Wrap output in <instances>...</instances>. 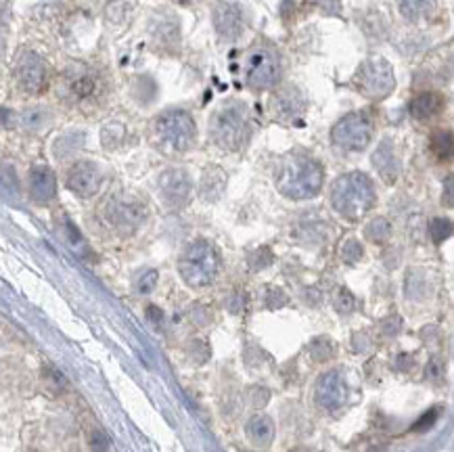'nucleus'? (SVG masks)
Masks as SVG:
<instances>
[{
  "mask_svg": "<svg viewBox=\"0 0 454 452\" xmlns=\"http://www.w3.org/2000/svg\"><path fill=\"white\" fill-rule=\"evenodd\" d=\"M89 444H91L92 452H107L109 451V438L101 431V429H94L89 438Z\"/></svg>",
  "mask_w": 454,
  "mask_h": 452,
  "instance_id": "obj_31",
  "label": "nucleus"
},
{
  "mask_svg": "<svg viewBox=\"0 0 454 452\" xmlns=\"http://www.w3.org/2000/svg\"><path fill=\"white\" fill-rule=\"evenodd\" d=\"M247 438L251 440V444L264 448L273 442L274 438V423L271 421V417L266 414H254L249 421H247Z\"/></svg>",
  "mask_w": 454,
  "mask_h": 452,
  "instance_id": "obj_20",
  "label": "nucleus"
},
{
  "mask_svg": "<svg viewBox=\"0 0 454 452\" xmlns=\"http://www.w3.org/2000/svg\"><path fill=\"white\" fill-rule=\"evenodd\" d=\"M245 304H247V295H245L243 291H237V293L230 298L228 308H230V312H232V315H241V312L245 310Z\"/></svg>",
  "mask_w": 454,
  "mask_h": 452,
  "instance_id": "obj_32",
  "label": "nucleus"
},
{
  "mask_svg": "<svg viewBox=\"0 0 454 452\" xmlns=\"http://www.w3.org/2000/svg\"><path fill=\"white\" fill-rule=\"evenodd\" d=\"M317 405L324 410H337L348 400V381L341 371H329L320 375L317 383Z\"/></svg>",
  "mask_w": 454,
  "mask_h": 452,
  "instance_id": "obj_11",
  "label": "nucleus"
},
{
  "mask_svg": "<svg viewBox=\"0 0 454 452\" xmlns=\"http://www.w3.org/2000/svg\"><path fill=\"white\" fill-rule=\"evenodd\" d=\"M214 26L225 40H237L245 30V13L234 2H220L214 11Z\"/></svg>",
  "mask_w": 454,
  "mask_h": 452,
  "instance_id": "obj_15",
  "label": "nucleus"
},
{
  "mask_svg": "<svg viewBox=\"0 0 454 452\" xmlns=\"http://www.w3.org/2000/svg\"><path fill=\"white\" fill-rule=\"evenodd\" d=\"M431 151L440 159H448L453 153V135L450 132H436L431 136Z\"/></svg>",
  "mask_w": 454,
  "mask_h": 452,
  "instance_id": "obj_25",
  "label": "nucleus"
},
{
  "mask_svg": "<svg viewBox=\"0 0 454 452\" xmlns=\"http://www.w3.org/2000/svg\"><path fill=\"white\" fill-rule=\"evenodd\" d=\"M356 89L370 101H383L396 89V74L390 61L375 57L366 59L356 72Z\"/></svg>",
  "mask_w": 454,
  "mask_h": 452,
  "instance_id": "obj_7",
  "label": "nucleus"
},
{
  "mask_svg": "<svg viewBox=\"0 0 454 452\" xmlns=\"http://www.w3.org/2000/svg\"><path fill=\"white\" fill-rule=\"evenodd\" d=\"M57 193V181H55V174L45 168V166H38L30 172V195L32 199L46 203L55 197Z\"/></svg>",
  "mask_w": 454,
  "mask_h": 452,
  "instance_id": "obj_18",
  "label": "nucleus"
},
{
  "mask_svg": "<svg viewBox=\"0 0 454 452\" xmlns=\"http://www.w3.org/2000/svg\"><path fill=\"white\" fill-rule=\"evenodd\" d=\"M444 201H446L448 208H453V176L446 179V199Z\"/></svg>",
  "mask_w": 454,
  "mask_h": 452,
  "instance_id": "obj_37",
  "label": "nucleus"
},
{
  "mask_svg": "<svg viewBox=\"0 0 454 452\" xmlns=\"http://www.w3.org/2000/svg\"><path fill=\"white\" fill-rule=\"evenodd\" d=\"M324 182V170L314 157L304 153H289L285 155L276 170L274 184L280 195L287 199H312L317 197Z\"/></svg>",
  "mask_w": 454,
  "mask_h": 452,
  "instance_id": "obj_1",
  "label": "nucleus"
},
{
  "mask_svg": "<svg viewBox=\"0 0 454 452\" xmlns=\"http://www.w3.org/2000/svg\"><path fill=\"white\" fill-rule=\"evenodd\" d=\"M442 371H444V364L433 358V361L429 362V366H427V377H429V379H440V377H442Z\"/></svg>",
  "mask_w": 454,
  "mask_h": 452,
  "instance_id": "obj_35",
  "label": "nucleus"
},
{
  "mask_svg": "<svg viewBox=\"0 0 454 452\" xmlns=\"http://www.w3.org/2000/svg\"><path fill=\"white\" fill-rule=\"evenodd\" d=\"M15 80L19 89L30 94H38L46 86V65L42 57L28 50L19 57L15 67Z\"/></svg>",
  "mask_w": 454,
  "mask_h": 452,
  "instance_id": "obj_12",
  "label": "nucleus"
},
{
  "mask_svg": "<svg viewBox=\"0 0 454 452\" xmlns=\"http://www.w3.org/2000/svg\"><path fill=\"white\" fill-rule=\"evenodd\" d=\"M402 15L410 21H419L429 17L436 11V0H402L400 2Z\"/></svg>",
  "mask_w": 454,
  "mask_h": 452,
  "instance_id": "obj_22",
  "label": "nucleus"
},
{
  "mask_svg": "<svg viewBox=\"0 0 454 452\" xmlns=\"http://www.w3.org/2000/svg\"><path fill=\"white\" fill-rule=\"evenodd\" d=\"M157 278H159L157 271L142 272V276L137 281L138 293H151L155 289V285H157Z\"/></svg>",
  "mask_w": 454,
  "mask_h": 452,
  "instance_id": "obj_30",
  "label": "nucleus"
},
{
  "mask_svg": "<svg viewBox=\"0 0 454 452\" xmlns=\"http://www.w3.org/2000/svg\"><path fill=\"white\" fill-rule=\"evenodd\" d=\"M444 107V98L438 92H423L410 101L409 111L414 120H429L438 115Z\"/></svg>",
  "mask_w": 454,
  "mask_h": 452,
  "instance_id": "obj_19",
  "label": "nucleus"
},
{
  "mask_svg": "<svg viewBox=\"0 0 454 452\" xmlns=\"http://www.w3.org/2000/svg\"><path fill=\"white\" fill-rule=\"evenodd\" d=\"M249 394H251V405H254V407H264V405H266V400L271 398L268 390L258 388V385H254Z\"/></svg>",
  "mask_w": 454,
  "mask_h": 452,
  "instance_id": "obj_33",
  "label": "nucleus"
},
{
  "mask_svg": "<svg viewBox=\"0 0 454 452\" xmlns=\"http://www.w3.org/2000/svg\"><path fill=\"white\" fill-rule=\"evenodd\" d=\"M225 186H227L225 172L220 168L212 166V168H208L203 172V179H201V197L205 201H216L225 193Z\"/></svg>",
  "mask_w": 454,
  "mask_h": 452,
  "instance_id": "obj_21",
  "label": "nucleus"
},
{
  "mask_svg": "<svg viewBox=\"0 0 454 452\" xmlns=\"http://www.w3.org/2000/svg\"><path fill=\"white\" fill-rule=\"evenodd\" d=\"M373 132H375L373 118L366 111H354L335 124L331 138L337 147L346 151H363L373 140Z\"/></svg>",
  "mask_w": 454,
  "mask_h": 452,
  "instance_id": "obj_8",
  "label": "nucleus"
},
{
  "mask_svg": "<svg viewBox=\"0 0 454 452\" xmlns=\"http://www.w3.org/2000/svg\"><path fill=\"white\" fill-rule=\"evenodd\" d=\"M333 306L339 315H350L356 308V298L352 295V291L341 287V289H337V293L333 298Z\"/></svg>",
  "mask_w": 454,
  "mask_h": 452,
  "instance_id": "obj_27",
  "label": "nucleus"
},
{
  "mask_svg": "<svg viewBox=\"0 0 454 452\" xmlns=\"http://www.w3.org/2000/svg\"><path fill=\"white\" fill-rule=\"evenodd\" d=\"M363 245H361V241H356V239H348L344 245H341V260L346 262V264H350V266H354L356 262H361L363 260Z\"/></svg>",
  "mask_w": 454,
  "mask_h": 452,
  "instance_id": "obj_26",
  "label": "nucleus"
},
{
  "mask_svg": "<svg viewBox=\"0 0 454 452\" xmlns=\"http://www.w3.org/2000/svg\"><path fill=\"white\" fill-rule=\"evenodd\" d=\"M144 208L135 201V199H126V197H118V199H111L107 203V210H105V218L107 222L113 226L118 232L122 235H130L135 232L138 226L142 225L144 220Z\"/></svg>",
  "mask_w": 454,
  "mask_h": 452,
  "instance_id": "obj_10",
  "label": "nucleus"
},
{
  "mask_svg": "<svg viewBox=\"0 0 454 452\" xmlns=\"http://www.w3.org/2000/svg\"><path fill=\"white\" fill-rule=\"evenodd\" d=\"M436 417H438V410H429L427 414H423L421 419H419V423L412 427V429H425V427H431L433 425V421H436Z\"/></svg>",
  "mask_w": 454,
  "mask_h": 452,
  "instance_id": "obj_34",
  "label": "nucleus"
},
{
  "mask_svg": "<svg viewBox=\"0 0 454 452\" xmlns=\"http://www.w3.org/2000/svg\"><path fill=\"white\" fill-rule=\"evenodd\" d=\"M271 111H273L274 120H278L283 124H295L297 120L304 118L306 101L293 86H285L274 92V96L271 98Z\"/></svg>",
  "mask_w": 454,
  "mask_h": 452,
  "instance_id": "obj_14",
  "label": "nucleus"
},
{
  "mask_svg": "<svg viewBox=\"0 0 454 452\" xmlns=\"http://www.w3.org/2000/svg\"><path fill=\"white\" fill-rule=\"evenodd\" d=\"M147 318H149L153 324H157V327H159V324L164 322V312H161L157 306H149V308H147Z\"/></svg>",
  "mask_w": 454,
  "mask_h": 452,
  "instance_id": "obj_36",
  "label": "nucleus"
},
{
  "mask_svg": "<svg viewBox=\"0 0 454 452\" xmlns=\"http://www.w3.org/2000/svg\"><path fill=\"white\" fill-rule=\"evenodd\" d=\"M273 260H274L273 252H271L268 247H260V249H256V252L251 254L249 264H251V269H254V271H262V269L271 266V264H273Z\"/></svg>",
  "mask_w": 454,
  "mask_h": 452,
  "instance_id": "obj_29",
  "label": "nucleus"
},
{
  "mask_svg": "<svg viewBox=\"0 0 454 452\" xmlns=\"http://www.w3.org/2000/svg\"><path fill=\"white\" fill-rule=\"evenodd\" d=\"M377 203L373 181L363 172H350L339 176L331 186L333 210L350 222L361 220Z\"/></svg>",
  "mask_w": 454,
  "mask_h": 452,
  "instance_id": "obj_2",
  "label": "nucleus"
},
{
  "mask_svg": "<svg viewBox=\"0 0 454 452\" xmlns=\"http://www.w3.org/2000/svg\"><path fill=\"white\" fill-rule=\"evenodd\" d=\"M63 86H65V94L74 103H94L103 94V78L96 69L84 63H76L67 67Z\"/></svg>",
  "mask_w": 454,
  "mask_h": 452,
  "instance_id": "obj_9",
  "label": "nucleus"
},
{
  "mask_svg": "<svg viewBox=\"0 0 454 452\" xmlns=\"http://www.w3.org/2000/svg\"><path fill=\"white\" fill-rule=\"evenodd\" d=\"M174 2H181L182 4V2H191V0H174Z\"/></svg>",
  "mask_w": 454,
  "mask_h": 452,
  "instance_id": "obj_38",
  "label": "nucleus"
},
{
  "mask_svg": "<svg viewBox=\"0 0 454 452\" xmlns=\"http://www.w3.org/2000/svg\"><path fill=\"white\" fill-rule=\"evenodd\" d=\"M308 350H310V356L317 362L331 361L333 354H335V346H333V341L327 339V337H317V339H312L310 346H308Z\"/></svg>",
  "mask_w": 454,
  "mask_h": 452,
  "instance_id": "obj_24",
  "label": "nucleus"
},
{
  "mask_svg": "<svg viewBox=\"0 0 454 452\" xmlns=\"http://www.w3.org/2000/svg\"><path fill=\"white\" fill-rule=\"evenodd\" d=\"M373 164L379 172V176L387 184L396 182L398 179V172H400V164H398V157H396V151L392 147L390 140H383L379 145V149L373 153Z\"/></svg>",
  "mask_w": 454,
  "mask_h": 452,
  "instance_id": "obj_17",
  "label": "nucleus"
},
{
  "mask_svg": "<svg viewBox=\"0 0 454 452\" xmlns=\"http://www.w3.org/2000/svg\"><path fill=\"white\" fill-rule=\"evenodd\" d=\"M280 74H283L280 57L273 46L258 43L247 50L243 59V78L247 86L258 91L273 89L280 80Z\"/></svg>",
  "mask_w": 454,
  "mask_h": 452,
  "instance_id": "obj_5",
  "label": "nucleus"
},
{
  "mask_svg": "<svg viewBox=\"0 0 454 452\" xmlns=\"http://www.w3.org/2000/svg\"><path fill=\"white\" fill-rule=\"evenodd\" d=\"M159 193L170 208H182L191 197V181L186 172L172 168L159 176Z\"/></svg>",
  "mask_w": 454,
  "mask_h": 452,
  "instance_id": "obj_16",
  "label": "nucleus"
},
{
  "mask_svg": "<svg viewBox=\"0 0 454 452\" xmlns=\"http://www.w3.org/2000/svg\"><path fill=\"white\" fill-rule=\"evenodd\" d=\"M210 132L220 149H227V151L241 149L251 132L247 107L243 103H228L225 107H220L212 118Z\"/></svg>",
  "mask_w": 454,
  "mask_h": 452,
  "instance_id": "obj_3",
  "label": "nucleus"
},
{
  "mask_svg": "<svg viewBox=\"0 0 454 452\" xmlns=\"http://www.w3.org/2000/svg\"><path fill=\"white\" fill-rule=\"evenodd\" d=\"M364 237L373 243H385L392 237V225L385 218H375L364 228Z\"/></svg>",
  "mask_w": 454,
  "mask_h": 452,
  "instance_id": "obj_23",
  "label": "nucleus"
},
{
  "mask_svg": "<svg viewBox=\"0 0 454 452\" xmlns=\"http://www.w3.org/2000/svg\"><path fill=\"white\" fill-rule=\"evenodd\" d=\"M155 136L159 145L170 153H184L195 145L197 126L195 120L181 109L166 111L155 122Z\"/></svg>",
  "mask_w": 454,
  "mask_h": 452,
  "instance_id": "obj_6",
  "label": "nucleus"
},
{
  "mask_svg": "<svg viewBox=\"0 0 454 452\" xmlns=\"http://www.w3.org/2000/svg\"><path fill=\"white\" fill-rule=\"evenodd\" d=\"M218 254L212 243L208 241H195L182 252L178 260V271L186 285L191 287H205L210 285L218 274Z\"/></svg>",
  "mask_w": 454,
  "mask_h": 452,
  "instance_id": "obj_4",
  "label": "nucleus"
},
{
  "mask_svg": "<svg viewBox=\"0 0 454 452\" xmlns=\"http://www.w3.org/2000/svg\"><path fill=\"white\" fill-rule=\"evenodd\" d=\"M429 232H431L433 243H442L453 235V222L448 218H436V220H431Z\"/></svg>",
  "mask_w": 454,
  "mask_h": 452,
  "instance_id": "obj_28",
  "label": "nucleus"
},
{
  "mask_svg": "<svg viewBox=\"0 0 454 452\" xmlns=\"http://www.w3.org/2000/svg\"><path fill=\"white\" fill-rule=\"evenodd\" d=\"M103 172L94 162H78L67 172V188L78 197H92L98 193Z\"/></svg>",
  "mask_w": 454,
  "mask_h": 452,
  "instance_id": "obj_13",
  "label": "nucleus"
}]
</instances>
